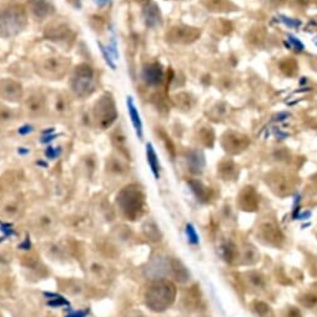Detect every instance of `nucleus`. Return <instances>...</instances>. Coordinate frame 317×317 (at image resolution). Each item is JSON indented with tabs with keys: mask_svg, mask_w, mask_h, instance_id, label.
Returning a JSON list of instances; mask_svg holds the SVG:
<instances>
[{
	"mask_svg": "<svg viewBox=\"0 0 317 317\" xmlns=\"http://www.w3.org/2000/svg\"><path fill=\"white\" fill-rule=\"evenodd\" d=\"M18 154L19 155H28V154H30V149H28V147H19Z\"/></svg>",
	"mask_w": 317,
	"mask_h": 317,
	"instance_id": "e433bc0d",
	"label": "nucleus"
},
{
	"mask_svg": "<svg viewBox=\"0 0 317 317\" xmlns=\"http://www.w3.org/2000/svg\"><path fill=\"white\" fill-rule=\"evenodd\" d=\"M98 45H99V48H100L101 53H103V57H104V59H105L106 64H108L109 66L111 67V69L115 70L116 65H115V63H114V60L115 59H113V57H111V54H110V52H109L108 48H106L105 45H103V43H100V42H98Z\"/></svg>",
	"mask_w": 317,
	"mask_h": 317,
	"instance_id": "c85d7f7f",
	"label": "nucleus"
},
{
	"mask_svg": "<svg viewBox=\"0 0 317 317\" xmlns=\"http://www.w3.org/2000/svg\"><path fill=\"white\" fill-rule=\"evenodd\" d=\"M146 160L150 169H151V173L152 175H154V178L160 179V163H159L156 151H155L151 142H147L146 144Z\"/></svg>",
	"mask_w": 317,
	"mask_h": 317,
	"instance_id": "a211bd4d",
	"label": "nucleus"
},
{
	"mask_svg": "<svg viewBox=\"0 0 317 317\" xmlns=\"http://www.w3.org/2000/svg\"><path fill=\"white\" fill-rule=\"evenodd\" d=\"M18 249H20V250H24V251H29L31 249V243H30V237L26 236L25 237V240L23 241V243H20L18 245Z\"/></svg>",
	"mask_w": 317,
	"mask_h": 317,
	"instance_id": "72a5a7b5",
	"label": "nucleus"
},
{
	"mask_svg": "<svg viewBox=\"0 0 317 317\" xmlns=\"http://www.w3.org/2000/svg\"><path fill=\"white\" fill-rule=\"evenodd\" d=\"M24 99V89L19 81L9 77L0 79V100L19 103Z\"/></svg>",
	"mask_w": 317,
	"mask_h": 317,
	"instance_id": "1a4fd4ad",
	"label": "nucleus"
},
{
	"mask_svg": "<svg viewBox=\"0 0 317 317\" xmlns=\"http://www.w3.org/2000/svg\"><path fill=\"white\" fill-rule=\"evenodd\" d=\"M314 43H315V45H316V47H317V36H315V39H314Z\"/></svg>",
	"mask_w": 317,
	"mask_h": 317,
	"instance_id": "a19ab883",
	"label": "nucleus"
},
{
	"mask_svg": "<svg viewBox=\"0 0 317 317\" xmlns=\"http://www.w3.org/2000/svg\"><path fill=\"white\" fill-rule=\"evenodd\" d=\"M300 201H301V195H296L295 196V202H294V212H292V217L294 219H297L300 214Z\"/></svg>",
	"mask_w": 317,
	"mask_h": 317,
	"instance_id": "473e14b6",
	"label": "nucleus"
},
{
	"mask_svg": "<svg viewBox=\"0 0 317 317\" xmlns=\"http://www.w3.org/2000/svg\"><path fill=\"white\" fill-rule=\"evenodd\" d=\"M89 272L95 280H100L103 282L109 281V267L103 261H93L89 265Z\"/></svg>",
	"mask_w": 317,
	"mask_h": 317,
	"instance_id": "dca6fc26",
	"label": "nucleus"
},
{
	"mask_svg": "<svg viewBox=\"0 0 317 317\" xmlns=\"http://www.w3.org/2000/svg\"><path fill=\"white\" fill-rule=\"evenodd\" d=\"M28 8L39 20H44L55 13V8L50 0H29Z\"/></svg>",
	"mask_w": 317,
	"mask_h": 317,
	"instance_id": "f8f14e48",
	"label": "nucleus"
},
{
	"mask_svg": "<svg viewBox=\"0 0 317 317\" xmlns=\"http://www.w3.org/2000/svg\"><path fill=\"white\" fill-rule=\"evenodd\" d=\"M276 21L284 24L285 26H287L289 29H294V30H299L302 26V21L299 20V19H292L289 18L286 15H282V14H279V15L275 18Z\"/></svg>",
	"mask_w": 317,
	"mask_h": 317,
	"instance_id": "a878e982",
	"label": "nucleus"
},
{
	"mask_svg": "<svg viewBox=\"0 0 317 317\" xmlns=\"http://www.w3.org/2000/svg\"><path fill=\"white\" fill-rule=\"evenodd\" d=\"M23 210L24 209L20 205V202L15 201V200H9L0 207V214L3 215L4 217H6V219H16V217L21 216Z\"/></svg>",
	"mask_w": 317,
	"mask_h": 317,
	"instance_id": "f3484780",
	"label": "nucleus"
},
{
	"mask_svg": "<svg viewBox=\"0 0 317 317\" xmlns=\"http://www.w3.org/2000/svg\"><path fill=\"white\" fill-rule=\"evenodd\" d=\"M48 256H52L54 260H63L66 257V250L64 246L59 245V244H50L48 245V249H45Z\"/></svg>",
	"mask_w": 317,
	"mask_h": 317,
	"instance_id": "5701e85b",
	"label": "nucleus"
},
{
	"mask_svg": "<svg viewBox=\"0 0 317 317\" xmlns=\"http://www.w3.org/2000/svg\"><path fill=\"white\" fill-rule=\"evenodd\" d=\"M142 18L147 28H156L161 24V11L156 3H147L142 9Z\"/></svg>",
	"mask_w": 317,
	"mask_h": 317,
	"instance_id": "ddd939ff",
	"label": "nucleus"
},
{
	"mask_svg": "<svg viewBox=\"0 0 317 317\" xmlns=\"http://www.w3.org/2000/svg\"><path fill=\"white\" fill-rule=\"evenodd\" d=\"M63 290L74 297H83L86 292V286L83 281L79 280H69L64 282Z\"/></svg>",
	"mask_w": 317,
	"mask_h": 317,
	"instance_id": "6ab92c4d",
	"label": "nucleus"
},
{
	"mask_svg": "<svg viewBox=\"0 0 317 317\" xmlns=\"http://www.w3.org/2000/svg\"><path fill=\"white\" fill-rule=\"evenodd\" d=\"M119 113L111 93H104L93 106V122L100 130H108L114 125Z\"/></svg>",
	"mask_w": 317,
	"mask_h": 317,
	"instance_id": "20e7f679",
	"label": "nucleus"
},
{
	"mask_svg": "<svg viewBox=\"0 0 317 317\" xmlns=\"http://www.w3.org/2000/svg\"><path fill=\"white\" fill-rule=\"evenodd\" d=\"M28 25V11L21 4H13L0 11V36L11 39L23 33Z\"/></svg>",
	"mask_w": 317,
	"mask_h": 317,
	"instance_id": "f257e3e1",
	"label": "nucleus"
},
{
	"mask_svg": "<svg viewBox=\"0 0 317 317\" xmlns=\"http://www.w3.org/2000/svg\"><path fill=\"white\" fill-rule=\"evenodd\" d=\"M310 215H311V212L306 211V212H304V214H299V216H297V219H300V220H306V219H309Z\"/></svg>",
	"mask_w": 317,
	"mask_h": 317,
	"instance_id": "4c0bfd02",
	"label": "nucleus"
},
{
	"mask_svg": "<svg viewBox=\"0 0 317 317\" xmlns=\"http://www.w3.org/2000/svg\"><path fill=\"white\" fill-rule=\"evenodd\" d=\"M190 31L191 28H184V26H175L173 28V30L170 31L168 38L170 39L171 42H176V43H188L189 38H192L190 36Z\"/></svg>",
	"mask_w": 317,
	"mask_h": 317,
	"instance_id": "412c9836",
	"label": "nucleus"
},
{
	"mask_svg": "<svg viewBox=\"0 0 317 317\" xmlns=\"http://www.w3.org/2000/svg\"><path fill=\"white\" fill-rule=\"evenodd\" d=\"M57 225V216L52 211L39 212L33 220V227L36 234L48 235L54 230Z\"/></svg>",
	"mask_w": 317,
	"mask_h": 317,
	"instance_id": "9d476101",
	"label": "nucleus"
},
{
	"mask_svg": "<svg viewBox=\"0 0 317 317\" xmlns=\"http://www.w3.org/2000/svg\"><path fill=\"white\" fill-rule=\"evenodd\" d=\"M307 79L306 77H301V81H300V85H304V84H306Z\"/></svg>",
	"mask_w": 317,
	"mask_h": 317,
	"instance_id": "58836bf2",
	"label": "nucleus"
},
{
	"mask_svg": "<svg viewBox=\"0 0 317 317\" xmlns=\"http://www.w3.org/2000/svg\"><path fill=\"white\" fill-rule=\"evenodd\" d=\"M127 111H129V116L130 119H131L132 127H134L135 129V132H136L137 137H139L140 140H142V137H144V129H142L141 116H140L139 111H137L136 106H135L132 96H127Z\"/></svg>",
	"mask_w": 317,
	"mask_h": 317,
	"instance_id": "4468645a",
	"label": "nucleus"
},
{
	"mask_svg": "<svg viewBox=\"0 0 317 317\" xmlns=\"http://www.w3.org/2000/svg\"><path fill=\"white\" fill-rule=\"evenodd\" d=\"M44 317H55V316H53V315H47V316H44Z\"/></svg>",
	"mask_w": 317,
	"mask_h": 317,
	"instance_id": "37998d69",
	"label": "nucleus"
},
{
	"mask_svg": "<svg viewBox=\"0 0 317 317\" xmlns=\"http://www.w3.org/2000/svg\"><path fill=\"white\" fill-rule=\"evenodd\" d=\"M54 109L58 114H64L67 111V101L64 96L59 95L55 98V103H54Z\"/></svg>",
	"mask_w": 317,
	"mask_h": 317,
	"instance_id": "cd10ccee",
	"label": "nucleus"
},
{
	"mask_svg": "<svg viewBox=\"0 0 317 317\" xmlns=\"http://www.w3.org/2000/svg\"><path fill=\"white\" fill-rule=\"evenodd\" d=\"M71 90L77 98L85 99L93 95L98 86L96 72L88 63H81L74 69L70 79Z\"/></svg>",
	"mask_w": 317,
	"mask_h": 317,
	"instance_id": "f03ea898",
	"label": "nucleus"
},
{
	"mask_svg": "<svg viewBox=\"0 0 317 317\" xmlns=\"http://www.w3.org/2000/svg\"><path fill=\"white\" fill-rule=\"evenodd\" d=\"M284 44L287 49H294L296 53H301L305 50L304 43L297 36H295L294 34H287L286 40L284 42Z\"/></svg>",
	"mask_w": 317,
	"mask_h": 317,
	"instance_id": "b1692460",
	"label": "nucleus"
},
{
	"mask_svg": "<svg viewBox=\"0 0 317 317\" xmlns=\"http://www.w3.org/2000/svg\"><path fill=\"white\" fill-rule=\"evenodd\" d=\"M33 127H31V125H23V127H19V130H18V132L20 135H28V134H30V132H33Z\"/></svg>",
	"mask_w": 317,
	"mask_h": 317,
	"instance_id": "f704fd0d",
	"label": "nucleus"
},
{
	"mask_svg": "<svg viewBox=\"0 0 317 317\" xmlns=\"http://www.w3.org/2000/svg\"><path fill=\"white\" fill-rule=\"evenodd\" d=\"M23 108L30 118H42L48 111V99L40 91H31L23 99Z\"/></svg>",
	"mask_w": 317,
	"mask_h": 317,
	"instance_id": "6e6552de",
	"label": "nucleus"
},
{
	"mask_svg": "<svg viewBox=\"0 0 317 317\" xmlns=\"http://www.w3.org/2000/svg\"><path fill=\"white\" fill-rule=\"evenodd\" d=\"M175 290L168 281H156L149 287L146 294V302L155 311H164L174 301Z\"/></svg>",
	"mask_w": 317,
	"mask_h": 317,
	"instance_id": "39448f33",
	"label": "nucleus"
},
{
	"mask_svg": "<svg viewBox=\"0 0 317 317\" xmlns=\"http://www.w3.org/2000/svg\"><path fill=\"white\" fill-rule=\"evenodd\" d=\"M65 317H90V310L89 309H79L70 310Z\"/></svg>",
	"mask_w": 317,
	"mask_h": 317,
	"instance_id": "c756f323",
	"label": "nucleus"
},
{
	"mask_svg": "<svg viewBox=\"0 0 317 317\" xmlns=\"http://www.w3.org/2000/svg\"><path fill=\"white\" fill-rule=\"evenodd\" d=\"M55 137H57V135L53 134V132L52 134H44V136L42 137V142L43 144H48V142H52Z\"/></svg>",
	"mask_w": 317,
	"mask_h": 317,
	"instance_id": "c9c22d12",
	"label": "nucleus"
},
{
	"mask_svg": "<svg viewBox=\"0 0 317 317\" xmlns=\"http://www.w3.org/2000/svg\"><path fill=\"white\" fill-rule=\"evenodd\" d=\"M44 36L54 43H65V44H71L75 40V31L72 30L71 26L67 23L62 20L52 21L48 24L44 30Z\"/></svg>",
	"mask_w": 317,
	"mask_h": 317,
	"instance_id": "0eeeda50",
	"label": "nucleus"
},
{
	"mask_svg": "<svg viewBox=\"0 0 317 317\" xmlns=\"http://www.w3.org/2000/svg\"><path fill=\"white\" fill-rule=\"evenodd\" d=\"M290 116H291V114L287 113V111H281V113L276 114V115L273 116L272 120H271V123H282V122H285V120H287Z\"/></svg>",
	"mask_w": 317,
	"mask_h": 317,
	"instance_id": "2f4dec72",
	"label": "nucleus"
},
{
	"mask_svg": "<svg viewBox=\"0 0 317 317\" xmlns=\"http://www.w3.org/2000/svg\"><path fill=\"white\" fill-rule=\"evenodd\" d=\"M189 168L192 173L199 174L205 168V155L201 150H192L188 154Z\"/></svg>",
	"mask_w": 317,
	"mask_h": 317,
	"instance_id": "2eb2a0df",
	"label": "nucleus"
},
{
	"mask_svg": "<svg viewBox=\"0 0 317 317\" xmlns=\"http://www.w3.org/2000/svg\"><path fill=\"white\" fill-rule=\"evenodd\" d=\"M70 67V59L60 55H52L39 60L36 71L47 80H62L67 74Z\"/></svg>",
	"mask_w": 317,
	"mask_h": 317,
	"instance_id": "423d86ee",
	"label": "nucleus"
},
{
	"mask_svg": "<svg viewBox=\"0 0 317 317\" xmlns=\"http://www.w3.org/2000/svg\"><path fill=\"white\" fill-rule=\"evenodd\" d=\"M142 80L149 86H157L164 81V69L160 63H151L142 69Z\"/></svg>",
	"mask_w": 317,
	"mask_h": 317,
	"instance_id": "9b49d317",
	"label": "nucleus"
},
{
	"mask_svg": "<svg viewBox=\"0 0 317 317\" xmlns=\"http://www.w3.org/2000/svg\"><path fill=\"white\" fill-rule=\"evenodd\" d=\"M0 317H1V315H0Z\"/></svg>",
	"mask_w": 317,
	"mask_h": 317,
	"instance_id": "c03bdc74",
	"label": "nucleus"
},
{
	"mask_svg": "<svg viewBox=\"0 0 317 317\" xmlns=\"http://www.w3.org/2000/svg\"><path fill=\"white\" fill-rule=\"evenodd\" d=\"M185 234H186V237H188L189 244H191V245H199L200 243L199 235H197V232H196L195 227H193L192 224L186 225Z\"/></svg>",
	"mask_w": 317,
	"mask_h": 317,
	"instance_id": "bb28decb",
	"label": "nucleus"
},
{
	"mask_svg": "<svg viewBox=\"0 0 317 317\" xmlns=\"http://www.w3.org/2000/svg\"><path fill=\"white\" fill-rule=\"evenodd\" d=\"M96 1H100V3H106V1H109V0H96Z\"/></svg>",
	"mask_w": 317,
	"mask_h": 317,
	"instance_id": "79ce46f5",
	"label": "nucleus"
},
{
	"mask_svg": "<svg viewBox=\"0 0 317 317\" xmlns=\"http://www.w3.org/2000/svg\"><path fill=\"white\" fill-rule=\"evenodd\" d=\"M16 120V111L0 101V127H8Z\"/></svg>",
	"mask_w": 317,
	"mask_h": 317,
	"instance_id": "aec40b11",
	"label": "nucleus"
},
{
	"mask_svg": "<svg viewBox=\"0 0 317 317\" xmlns=\"http://www.w3.org/2000/svg\"><path fill=\"white\" fill-rule=\"evenodd\" d=\"M111 141H113V145L116 147V149L120 150L122 152H127V147H125L127 139H125L122 130H119V127L113 132V134H111Z\"/></svg>",
	"mask_w": 317,
	"mask_h": 317,
	"instance_id": "393cba45",
	"label": "nucleus"
},
{
	"mask_svg": "<svg viewBox=\"0 0 317 317\" xmlns=\"http://www.w3.org/2000/svg\"><path fill=\"white\" fill-rule=\"evenodd\" d=\"M44 296L48 297L47 305L49 307H54V309H58V307L70 306V302L67 301L65 297L60 296V295H58V294H54V292H45Z\"/></svg>",
	"mask_w": 317,
	"mask_h": 317,
	"instance_id": "4be33fe9",
	"label": "nucleus"
},
{
	"mask_svg": "<svg viewBox=\"0 0 317 317\" xmlns=\"http://www.w3.org/2000/svg\"><path fill=\"white\" fill-rule=\"evenodd\" d=\"M136 1H140V3H150V0H136Z\"/></svg>",
	"mask_w": 317,
	"mask_h": 317,
	"instance_id": "ea45409f",
	"label": "nucleus"
},
{
	"mask_svg": "<svg viewBox=\"0 0 317 317\" xmlns=\"http://www.w3.org/2000/svg\"><path fill=\"white\" fill-rule=\"evenodd\" d=\"M116 205L123 216L127 220H135L140 216L144 207V193L139 186H127L116 196Z\"/></svg>",
	"mask_w": 317,
	"mask_h": 317,
	"instance_id": "7ed1b4c3",
	"label": "nucleus"
},
{
	"mask_svg": "<svg viewBox=\"0 0 317 317\" xmlns=\"http://www.w3.org/2000/svg\"><path fill=\"white\" fill-rule=\"evenodd\" d=\"M60 154H62V147L48 146L47 150H45V156H47V159H50V160L57 159Z\"/></svg>",
	"mask_w": 317,
	"mask_h": 317,
	"instance_id": "7c9ffc66",
	"label": "nucleus"
}]
</instances>
